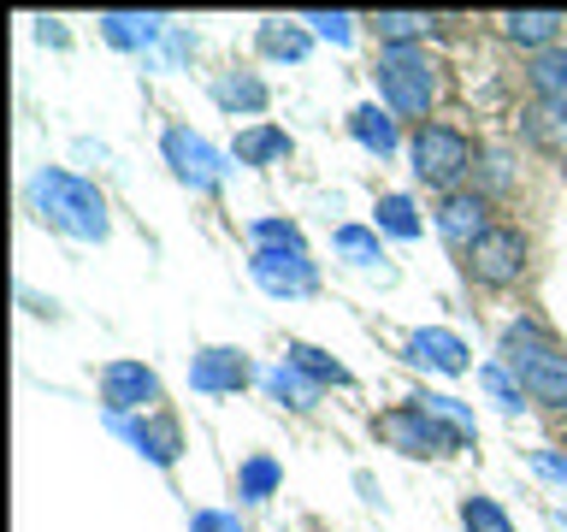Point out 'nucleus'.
<instances>
[{
    "mask_svg": "<svg viewBox=\"0 0 567 532\" xmlns=\"http://www.w3.org/2000/svg\"><path fill=\"white\" fill-rule=\"evenodd\" d=\"M503 367L520 379L526 402L567 408V349L538 326V319H514L503 331Z\"/></svg>",
    "mask_w": 567,
    "mask_h": 532,
    "instance_id": "obj_1",
    "label": "nucleus"
},
{
    "mask_svg": "<svg viewBox=\"0 0 567 532\" xmlns=\"http://www.w3.org/2000/svg\"><path fill=\"white\" fill-rule=\"evenodd\" d=\"M30 202L53 231H65V237H78V243H106V231H113L101 190L83 184V177H71V172H35Z\"/></svg>",
    "mask_w": 567,
    "mask_h": 532,
    "instance_id": "obj_2",
    "label": "nucleus"
},
{
    "mask_svg": "<svg viewBox=\"0 0 567 532\" xmlns=\"http://www.w3.org/2000/svg\"><path fill=\"white\" fill-rule=\"evenodd\" d=\"M372 78H379V95H384L390 113L420 119L425 106L437 101V65H432V53H425V48H379Z\"/></svg>",
    "mask_w": 567,
    "mask_h": 532,
    "instance_id": "obj_3",
    "label": "nucleus"
},
{
    "mask_svg": "<svg viewBox=\"0 0 567 532\" xmlns=\"http://www.w3.org/2000/svg\"><path fill=\"white\" fill-rule=\"evenodd\" d=\"M408 160H414V177L425 190H450L473 172V142L455 131V124H420L414 142H408Z\"/></svg>",
    "mask_w": 567,
    "mask_h": 532,
    "instance_id": "obj_4",
    "label": "nucleus"
},
{
    "mask_svg": "<svg viewBox=\"0 0 567 532\" xmlns=\"http://www.w3.org/2000/svg\"><path fill=\"white\" fill-rule=\"evenodd\" d=\"M372 432H379L390 450H402V456H443V450H461V443L450 438V426H443L420 397L402 402V408H390V415H379V420H372Z\"/></svg>",
    "mask_w": 567,
    "mask_h": 532,
    "instance_id": "obj_5",
    "label": "nucleus"
},
{
    "mask_svg": "<svg viewBox=\"0 0 567 532\" xmlns=\"http://www.w3.org/2000/svg\"><path fill=\"white\" fill-rule=\"evenodd\" d=\"M526 273V237L514 225H491L485 237L467 248V278H478L485 290H508Z\"/></svg>",
    "mask_w": 567,
    "mask_h": 532,
    "instance_id": "obj_6",
    "label": "nucleus"
},
{
    "mask_svg": "<svg viewBox=\"0 0 567 532\" xmlns=\"http://www.w3.org/2000/svg\"><path fill=\"white\" fill-rule=\"evenodd\" d=\"M159 149H166V166L177 172V184H189V190H219V177H225V160L219 149L202 136V131H189V124H172L166 136H159Z\"/></svg>",
    "mask_w": 567,
    "mask_h": 532,
    "instance_id": "obj_7",
    "label": "nucleus"
},
{
    "mask_svg": "<svg viewBox=\"0 0 567 532\" xmlns=\"http://www.w3.org/2000/svg\"><path fill=\"white\" fill-rule=\"evenodd\" d=\"M248 273L266 296H313L319 290V273L308 260V248H255V260H248Z\"/></svg>",
    "mask_w": 567,
    "mask_h": 532,
    "instance_id": "obj_8",
    "label": "nucleus"
},
{
    "mask_svg": "<svg viewBox=\"0 0 567 532\" xmlns=\"http://www.w3.org/2000/svg\"><path fill=\"white\" fill-rule=\"evenodd\" d=\"M101 402H106V415H154V402H159V379H154V367H142V361H106L101 367Z\"/></svg>",
    "mask_w": 567,
    "mask_h": 532,
    "instance_id": "obj_9",
    "label": "nucleus"
},
{
    "mask_svg": "<svg viewBox=\"0 0 567 532\" xmlns=\"http://www.w3.org/2000/svg\"><path fill=\"white\" fill-rule=\"evenodd\" d=\"M113 432H118V438H131L136 450L154 461V468H172L177 450H184V432H177V420H172V415H142V420L113 415Z\"/></svg>",
    "mask_w": 567,
    "mask_h": 532,
    "instance_id": "obj_10",
    "label": "nucleus"
},
{
    "mask_svg": "<svg viewBox=\"0 0 567 532\" xmlns=\"http://www.w3.org/2000/svg\"><path fill=\"white\" fill-rule=\"evenodd\" d=\"M255 379V367H248L243 349H202L189 361V385L202 390V397H230V390H243Z\"/></svg>",
    "mask_w": 567,
    "mask_h": 532,
    "instance_id": "obj_11",
    "label": "nucleus"
},
{
    "mask_svg": "<svg viewBox=\"0 0 567 532\" xmlns=\"http://www.w3.org/2000/svg\"><path fill=\"white\" fill-rule=\"evenodd\" d=\"M467 344H461L455 331H443V326H420L414 337H408V361L425 367V372H443V379H455V372H467Z\"/></svg>",
    "mask_w": 567,
    "mask_h": 532,
    "instance_id": "obj_12",
    "label": "nucleus"
},
{
    "mask_svg": "<svg viewBox=\"0 0 567 532\" xmlns=\"http://www.w3.org/2000/svg\"><path fill=\"white\" fill-rule=\"evenodd\" d=\"M437 231H443V243H455L461 255H467V248L485 237V195H467V190H455V195H443V207H437Z\"/></svg>",
    "mask_w": 567,
    "mask_h": 532,
    "instance_id": "obj_13",
    "label": "nucleus"
},
{
    "mask_svg": "<svg viewBox=\"0 0 567 532\" xmlns=\"http://www.w3.org/2000/svg\"><path fill=\"white\" fill-rule=\"evenodd\" d=\"M349 136L361 142L367 154H396V142H402V131H396V119H390V106H379V101H367V106H354L349 113Z\"/></svg>",
    "mask_w": 567,
    "mask_h": 532,
    "instance_id": "obj_14",
    "label": "nucleus"
},
{
    "mask_svg": "<svg viewBox=\"0 0 567 532\" xmlns=\"http://www.w3.org/2000/svg\"><path fill=\"white\" fill-rule=\"evenodd\" d=\"M101 35L113 48H148V42H159V35H172V24L159 12H106Z\"/></svg>",
    "mask_w": 567,
    "mask_h": 532,
    "instance_id": "obj_15",
    "label": "nucleus"
},
{
    "mask_svg": "<svg viewBox=\"0 0 567 532\" xmlns=\"http://www.w3.org/2000/svg\"><path fill=\"white\" fill-rule=\"evenodd\" d=\"M561 24H567L561 12H503V35H508L514 48H532V53L556 48Z\"/></svg>",
    "mask_w": 567,
    "mask_h": 532,
    "instance_id": "obj_16",
    "label": "nucleus"
},
{
    "mask_svg": "<svg viewBox=\"0 0 567 532\" xmlns=\"http://www.w3.org/2000/svg\"><path fill=\"white\" fill-rule=\"evenodd\" d=\"M230 154H237L243 166H272V160L290 154V131H284V124H248V131H237V142H230Z\"/></svg>",
    "mask_w": 567,
    "mask_h": 532,
    "instance_id": "obj_17",
    "label": "nucleus"
},
{
    "mask_svg": "<svg viewBox=\"0 0 567 532\" xmlns=\"http://www.w3.org/2000/svg\"><path fill=\"white\" fill-rule=\"evenodd\" d=\"M526 83H532V95H538V101L567 106V48H544V53H532Z\"/></svg>",
    "mask_w": 567,
    "mask_h": 532,
    "instance_id": "obj_18",
    "label": "nucleus"
},
{
    "mask_svg": "<svg viewBox=\"0 0 567 532\" xmlns=\"http://www.w3.org/2000/svg\"><path fill=\"white\" fill-rule=\"evenodd\" d=\"M260 385L272 390L278 402H290V408H313V402H319V385H313V379H308V372H301L296 361L266 367V372H260Z\"/></svg>",
    "mask_w": 567,
    "mask_h": 532,
    "instance_id": "obj_19",
    "label": "nucleus"
},
{
    "mask_svg": "<svg viewBox=\"0 0 567 532\" xmlns=\"http://www.w3.org/2000/svg\"><path fill=\"white\" fill-rule=\"evenodd\" d=\"M372 35H379L384 48H420V35L437 24V18H425V12H372L367 18Z\"/></svg>",
    "mask_w": 567,
    "mask_h": 532,
    "instance_id": "obj_20",
    "label": "nucleus"
},
{
    "mask_svg": "<svg viewBox=\"0 0 567 532\" xmlns=\"http://www.w3.org/2000/svg\"><path fill=\"white\" fill-rule=\"evenodd\" d=\"M379 219H372V231H384V237H396V243H414L420 237V213H414V202H408V195H379Z\"/></svg>",
    "mask_w": 567,
    "mask_h": 532,
    "instance_id": "obj_21",
    "label": "nucleus"
},
{
    "mask_svg": "<svg viewBox=\"0 0 567 532\" xmlns=\"http://www.w3.org/2000/svg\"><path fill=\"white\" fill-rule=\"evenodd\" d=\"M284 361H296L319 390H326V385H343V390H349V385H354V379H349V367H343V361H331V355H326V349H313V344H290V349H284Z\"/></svg>",
    "mask_w": 567,
    "mask_h": 532,
    "instance_id": "obj_22",
    "label": "nucleus"
},
{
    "mask_svg": "<svg viewBox=\"0 0 567 532\" xmlns=\"http://www.w3.org/2000/svg\"><path fill=\"white\" fill-rule=\"evenodd\" d=\"M284 485V468L272 456H248L243 461V473H237V497H248V503H266V497H272Z\"/></svg>",
    "mask_w": 567,
    "mask_h": 532,
    "instance_id": "obj_23",
    "label": "nucleus"
},
{
    "mask_svg": "<svg viewBox=\"0 0 567 532\" xmlns=\"http://www.w3.org/2000/svg\"><path fill=\"white\" fill-rule=\"evenodd\" d=\"M308 48H313V35L308 30H296V24H260V53L266 60H308Z\"/></svg>",
    "mask_w": 567,
    "mask_h": 532,
    "instance_id": "obj_24",
    "label": "nucleus"
},
{
    "mask_svg": "<svg viewBox=\"0 0 567 532\" xmlns=\"http://www.w3.org/2000/svg\"><path fill=\"white\" fill-rule=\"evenodd\" d=\"M331 248L343 255L349 266H379V231H367V225H337L331 231Z\"/></svg>",
    "mask_w": 567,
    "mask_h": 532,
    "instance_id": "obj_25",
    "label": "nucleus"
},
{
    "mask_svg": "<svg viewBox=\"0 0 567 532\" xmlns=\"http://www.w3.org/2000/svg\"><path fill=\"white\" fill-rule=\"evenodd\" d=\"M219 106H230V113H266V83L260 78H248V71H237V78H225L219 89Z\"/></svg>",
    "mask_w": 567,
    "mask_h": 532,
    "instance_id": "obj_26",
    "label": "nucleus"
},
{
    "mask_svg": "<svg viewBox=\"0 0 567 532\" xmlns=\"http://www.w3.org/2000/svg\"><path fill=\"white\" fill-rule=\"evenodd\" d=\"M425 408H432V415L443 420V426H450V438L461 443V450H467V443L478 438V426H473V408L467 402H455V397H443V390H432V397H420Z\"/></svg>",
    "mask_w": 567,
    "mask_h": 532,
    "instance_id": "obj_27",
    "label": "nucleus"
},
{
    "mask_svg": "<svg viewBox=\"0 0 567 532\" xmlns=\"http://www.w3.org/2000/svg\"><path fill=\"white\" fill-rule=\"evenodd\" d=\"M478 385H485V390H491V402H496V408H508V415H514V408H520V397H526L520 379H514L503 361H485V367H478Z\"/></svg>",
    "mask_w": 567,
    "mask_h": 532,
    "instance_id": "obj_28",
    "label": "nucleus"
},
{
    "mask_svg": "<svg viewBox=\"0 0 567 532\" xmlns=\"http://www.w3.org/2000/svg\"><path fill=\"white\" fill-rule=\"evenodd\" d=\"M461 526L467 532H514L503 503H491V497H467V503H461Z\"/></svg>",
    "mask_w": 567,
    "mask_h": 532,
    "instance_id": "obj_29",
    "label": "nucleus"
},
{
    "mask_svg": "<svg viewBox=\"0 0 567 532\" xmlns=\"http://www.w3.org/2000/svg\"><path fill=\"white\" fill-rule=\"evenodd\" d=\"M255 243L260 248H301V231L290 219H255Z\"/></svg>",
    "mask_w": 567,
    "mask_h": 532,
    "instance_id": "obj_30",
    "label": "nucleus"
},
{
    "mask_svg": "<svg viewBox=\"0 0 567 532\" xmlns=\"http://www.w3.org/2000/svg\"><path fill=\"white\" fill-rule=\"evenodd\" d=\"M308 24H313V35H326V42H337V48L354 35V18L349 12H308Z\"/></svg>",
    "mask_w": 567,
    "mask_h": 532,
    "instance_id": "obj_31",
    "label": "nucleus"
},
{
    "mask_svg": "<svg viewBox=\"0 0 567 532\" xmlns=\"http://www.w3.org/2000/svg\"><path fill=\"white\" fill-rule=\"evenodd\" d=\"M189 532H243V521L230 509H195L189 514Z\"/></svg>",
    "mask_w": 567,
    "mask_h": 532,
    "instance_id": "obj_32",
    "label": "nucleus"
},
{
    "mask_svg": "<svg viewBox=\"0 0 567 532\" xmlns=\"http://www.w3.org/2000/svg\"><path fill=\"white\" fill-rule=\"evenodd\" d=\"M532 468H538L544 479H556V485H567V461L556 450H532Z\"/></svg>",
    "mask_w": 567,
    "mask_h": 532,
    "instance_id": "obj_33",
    "label": "nucleus"
}]
</instances>
